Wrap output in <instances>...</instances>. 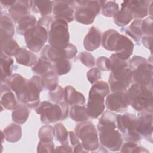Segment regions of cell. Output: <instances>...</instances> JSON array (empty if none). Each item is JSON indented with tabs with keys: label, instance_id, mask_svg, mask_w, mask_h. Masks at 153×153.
Masks as SVG:
<instances>
[{
	"label": "cell",
	"instance_id": "6da1fadb",
	"mask_svg": "<svg viewBox=\"0 0 153 153\" xmlns=\"http://www.w3.org/2000/svg\"><path fill=\"white\" fill-rule=\"evenodd\" d=\"M117 114L106 111L103 113L97 125L100 145L111 151H120L123 143L121 133L117 129Z\"/></svg>",
	"mask_w": 153,
	"mask_h": 153
},
{
	"label": "cell",
	"instance_id": "7a4b0ae2",
	"mask_svg": "<svg viewBox=\"0 0 153 153\" xmlns=\"http://www.w3.org/2000/svg\"><path fill=\"white\" fill-rule=\"evenodd\" d=\"M125 94L129 105L138 112L152 113V88L133 83Z\"/></svg>",
	"mask_w": 153,
	"mask_h": 153
},
{
	"label": "cell",
	"instance_id": "3957f363",
	"mask_svg": "<svg viewBox=\"0 0 153 153\" xmlns=\"http://www.w3.org/2000/svg\"><path fill=\"white\" fill-rule=\"evenodd\" d=\"M42 123L50 124L66 119L69 112V105L65 101L53 104L48 101H42L35 108Z\"/></svg>",
	"mask_w": 153,
	"mask_h": 153
},
{
	"label": "cell",
	"instance_id": "277c9868",
	"mask_svg": "<svg viewBox=\"0 0 153 153\" xmlns=\"http://www.w3.org/2000/svg\"><path fill=\"white\" fill-rule=\"evenodd\" d=\"M105 2L106 1H72V7L75 8L74 19L83 25L93 23Z\"/></svg>",
	"mask_w": 153,
	"mask_h": 153
},
{
	"label": "cell",
	"instance_id": "5b68a950",
	"mask_svg": "<svg viewBox=\"0 0 153 153\" xmlns=\"http://www.w3.org/2000/svg\"><path fill=\"white\" fill-rule=\"evenodd\" d=\"M117 127L126 141L139 142L142 136L138 130L137 117L131 113L117 115Z\"/></svg>",
	"mask_w": 153,
	"mask_h": 153
},
{
	"label": "cell",
	"instance_id": "8992f818",
	"mask_svg": "<svg viewBox=\"0 0 153 153\" xmlns=\"http://www.w3.org/2000/svg\"><path fill=\"white\" fill-rule=\"evenodd\" d=\"M75 132L83 147L88 151L97 152L100 148L97 130L93 123L89 121L81 122L75 128Z\"/></svg>",
	"mask_w": 153,
	"mask_h": 153
},
{
	"label": "cell",
	"instance_id": "52a82bcc",
	"mask_svg": "<svg viewBox=\"0 0 153 153\" xmlns=\"http://www.w3.org/2000/svg\"><path fill=\"white\" fill-rule=\"evenodd\" d=\"M48 41L50 45L60 48H64L69 44L68 23L54 18L48 32Z\"/></svg>",
	"mask_w": 153,
	"mask_h": 153
},
{
	"label": "cell",
	"instance_id": "ba28073f",
	"mask_svg": "<svg viewBox=\"0 0 153 153\" xmlns=\"http://www.w3.org/2000/svg\"><path fill=\"white\" fill-rule=\"evenodd\" d=\"M42 90L41 76L33 75L28 80L26 88L19 102L29 108H36L40 103L39 94Z\"/></svg>",
	"mask_w": 153,
	"mask_h": 153
},
{
	"label": "cell",
	"instance_id": "9c48e42d",
	"mask_svg": "<svg viewBox=\"0 0 153 153\" xmlns=\"http://www.w3.org/2000/svg\"><path fill=\"white\" fill-rule=\"evenodd\" d=\"M24 38L27 48L33 53H38L48 40V31L36 25L25 33Z\"/></svg>",
	"mask_w": 153,
	"mask_h": 153
},
{
	"label": "cell",
	"instance_id": "30bf717a",
	"mask_svg": "<svg viewBox=\"0 0 153 153\" xmlns=\"http://www.w3.org/2000/svg\"><path fill=\"white\" fill-rule=\"evenodd\" d=\"M132 82V71L129 67L111 72L109 77L112 92H125Z\"/></svg>",
	"mask_w": 153,
	"mask_h": 153
},
{
	"label": "cell",
	"instance_id": "8fae6325",
	"mask_svg": "<svg viewBox=\"0 0 153 153\" xmlns=\"http://www.w3.org/2000/svg\"><path fill=\"white\" fill-rule=\"evenodd\" d=\"M105 101L107 109L112 112H124L129 106L125 92H112L107 96Z\"/></svg>",
	"mask_w": 153,
	"mask_h": 153
},
{
	"label": "cell",
	"instance_id": "7c38bea8",
	"mask_svg": "<svg viewBox=\"0 0 153 153\" xmlns=\"http://www.w3.org/2000/svg\"><path fill=\"white\" fill-rule=\"evenodd\" d=\"M74 8L72 7V1H53V13L54 19L63 20L70 23L74 20Z\"/></svg>",
	"mask_w": 153,
	"mask_h": 153
},
{
	"label": "cell",
	"instance_id": "4fadbf2b",
	"mask_svg": "<svg viewBox=\"0 0 153 153\" xmlns=\"http://www.w3.org/2000/svg\"><path fill=\"white\" fill-rule=\"evenodd\" d=\"M132 81L140 85L152 86V65L147 62L132 71Z\"/></svg>",
	"mask_w": 153,
	"mask_h": 153
},
{
	"label": "cell",
	"instance_id": "5bb4252c",
	"mask_svg": "<svg viewBox=\"0 0 153 153\" xmlns=\"http://www.w3.org/2000/svg\"><path fill=\"white\" fill-rule=\"evenodd\" d=\"M152 2L142 0L124 1L121 6L127 8L131 13L133 18L141 19L148 14L149 7Z\"/></svg>",
	"mask_w": 153,
	"mask_h": 153
},
{
	"label": "cell",
	"instance_id": "9a60e30c",
	"mask_svg": "<svg viewBox=\"0 0 153 153\" xmlns=\"http://www.w3.org/2000/svg\"><path fill=\"white\" fill-rule=\"evenodd\" d=\"M138 130L142 137L152 143V113L141 112L138 114Z\"/></svg>",
	"mask_w": 153,
	"mask_h": 153
},
{
	"label": "cell",
	"instance_id": "2e32d148",
	"mask_svg": "<svg viewBox=\"0 0 153 153\" xmlns=\"http://www.w3.org/2000/svg\"><path fill=\"white\" fill-rule=\"evenodd\" d=\"M86 108L89 118H97L105 110V97L97 94H88Z\"/></svg>",
	"mask_w": 153,
	"mask_h": 153
},
{
	"label": "cell",
	"instance_id": "e0dca14e",
	"mask_svg": "<svg viewBox=\"0 0 153 153\" xmlns=\"http://www.w3.org/2000/svg\"><path fill=\"white\" fill-rule=\"evenodd\" d=\"M134 44L132 41L124 35L120 34L114 48L115 54L124 60H128L133 54Z\"/></svg>",
	"mask_w": 153,
	"mask_h": 153
},
{
	"label": "cell",
	"instance_id": "ac0fdd59",
	"mask_svg": "<svg viewBox=\"0 0 153 153\" xmlns=\"http://www.w3.org/2000/svg\"><path fill=\"white\" fill-rule=\"evenodd\" d=\"M32 7V1L19 0L8 9L10 18L15 23H17L22 17L29 14Z\"/></svg>",
	"mask_w": 153,
	"mask_h": 153
},
{
	"label": "cell",
	"instance_id": "d6986e66",
	"mask_svg": "<svg viewBox=\"0 0 153 153\" xmlns=\"http://www.w3.org/2000/svg\"><path fill=\"white\" fill-rule=\"evenodd\" d=\"M5 81L1 84V105L7 110H14L18 106L17 97Z\"/></svg>",
	"mask_w": 153,
	"mask_h": 153
},
{
	"label": "cell",
	"instance_id": "ffe728a7",
	"mask_svg": "<svg viewBox=\"0 0 153 153\" xmlns=\"http://www.w3.org/2000/svg\"><path fill=\"white\" fill-rule=\"evenodd\" d=\"M4 81L15 93L17 99L19 102L26 88L28 80L19 74H14Z\"/></svg>",
	"mask_w": 153,
	"mask_h": 153
},
{
	"label": "cell",
	"instance_id": "44dd1931",
	"mask_svg": "<svg viewBox=\"0 0 153 153\" xmlns=\"http://www.w3.org/2000/svg\"><path fill=\"white\" fill-rule=\"evenodd\" d=\"M101 41L102 33L96 27L92 26L84 37L83 45L86 50L93 51L99 47Z\"/></svg>",
	"mask_w": 153,
	"mask_h": 153
},
{
	"label": "cell",
	"instance_id": "7402d4cb",
	"mask_svg": "<svg viewBox=\"0 0 153 153\" xmlns=\"http://www.w3.org/2000/svg\"><path fill=\"white\" fill-rule=\"evenodd\" d=\"M41 57L44 58L51 63L61 59H66L65 47L60 48L52 46L50 44L45 45L41 51Z\"/></svg>",
	"mask_w": 153,
	"mask_h": 153
},
{
	"label": "cell",
	"instance_id": "603a6c76",
	"mask_svg": "<svg viewBox=\"0 0 153 153\" xmlns=\"http://www.w3.org/2000/svg\"><path fill=\"white\" fill-rule=\"evenodd\" d=\"M1 51L8 56H15L20 47L13 37L0 31Z\"/></svg>",
	"mask_w": 153,
	"mask_h": 153
},
{
	"label": "cell",
	"instance_id": "cb8c5ba5",
	"mask_svg": "<svg viewBox=\"0 0 153 153\" xmlns=\"http://www.w3.org/2000/svg\"><path fill=\"white\" fill-rule=\"evenodd\" d=\"M64 100L71 106L83 105L85 99L83 94L77 91L72 86L68 85L64 88Z\"/></svg>",
	"mask_w": 153,
	"mask_h": 153
},
{
	"label": "cell",
	"instance_id": "d4e9b609",
	"mask_svg": "<svg viewBox=\"0 0 153 153\" xmlns=\"http://www.w3.org/2000/svg\"><path fill=\"white\" fill-rule=\"evenodd\" d=\"M14 57L17 63L26 66H33L38 62L36 55L25 47H20Z\"/></svg>",
	"mask_w": 153,
	"mask_h": 153
},
{
	"label": "cell",
	"instance_id": "484cf974",
	"mask_svg": "<svg viewBox=\"0 0 153 153\" xmlns=\"http://www.w3.org/2000/svg\"><path fill=\"white\" fill-rule=\"evenodd\" d=\"M1 133L7 142L15 143L20 140L22 137V127L17 123H11L7 126L1 131Z\"/></svg>",
	"mask_w": 153,
	"mask_h": 153
},
{
	"label": "cell",
	"instance_id": "4316f807",
	"mask_svg": "<svg viewBox=\"0 0 153 153\" xmlns=\"http://www.w3.org/2000/svg\"><path fill=\"white\" fill-rule=\"evenodd\" d=\"M120 35V33L114 29H109L103 32L101 41L103 48L109 51H114Z\"/></svg>",
	"mask_w": 153,
	"mask_h": 153
},
{
	"label": "cell",
	"instance_id": "83f0119b",
	"mask_svg": "<svg viewBox=\"0 0 153 153\" xmlns=\"http://www.w3.org/2000/svg\"><path fill=\"white\" fill-rule=\"evenodd\" d=\"M142 20L135 19L130 24L129 26L126 28H123L121 29L125 33L132 38L134 41L139 45H140V39L143 36V33L141 29Z\"/></svg>",
	"mask_w": 153,
	"mask_h": 153
},
{
	"label": "cell",
	"instance_id": "f1b7e54d",
	"mask_svg": "<svg viewBox=\"0 0 153 153\" xmlns=\"http://www.w3.org/2000/svg\"><path fill=\"white\" fill-rule=\"evenodd\" d=\"M0 59L1 81H3L11 75L13 66L14 65V60L11 57L7 56L2 51L1 52Z\"/></svg>",
	"mask_w": 153,
	"mask_h": 153
},
{
	"label": "cell",
	"instance_id": "f546056e",
	"mask_svg": "<svg viewBox=\"0 0 153 153\" xmlns=\"http://www.w3.org/2000/svg\"><path fill=\"white\" fill-rule=\"evenodd\" d=\"M37 24V20L33 15H27L22 17L18 22L17 26V32L19 35H25V33L33 28Z\"/></svg>",
	"mask_w": 153,
	"mask_h": 153
},
{
	"label": "cell",
	"instance_id": "4dcf8cb0",
	"mask_svg": "<svg viewBox=\"0 0 153 153\" xmlns=\"http://www.w3.org/2000/svg\"><path fill=\"white\" fill-rule=\"evenodd\" d=\"M41 78L43 88L51 91L54 90L58 86V75L52 70H50L41 75Z\"/></svg>",
	"mask_w": 153,
	"mask_h": 153
},
{
	"label": "cell",
	"instance_id": "1f68e13d",
	"mask_svg": "<svg viewBox=\"0 0 153 153\" xmlns=\"http://www.w3.org/2000/svg\"><path fill=\"white\" fill-rule=\"evenodd\" d=\"M53 1H32V11L39 13L42 16H48L53 11Z\"/></svg>",
	"mask_w": 153,
	"mask_h": 153
},
{
	"label": "cell",
	"instance_id": "d6a6232c",
	"mask_svg": "<svg viewBox=\"0 0 153 153\" xmlns=\"http://www.w3.org/2000/svg\"><path fill=\"white\" fill-rule=\"evenodd\" d=\"M29 116L28 107L23 103L18 104L17 107L12 112L13 121L18 124H24Z\"/></svg>",
	"mask_w": 153,
	"mask_h": 153
},
{
	"label": "cell",
	"instance_id": "836d02e7",
	"mask_svg": "<svg viewBox=\"0 0 153 153\" xmlns=\"http://www.w3.org/2000/svg\"><path fill=\"white\" fill-rule=\"evenodd\" d=\"M69 115L72 120L76 122H83L88 121L89 117L87 108L83 105L71 106L69 110Z\"/></svg>",
	"mask_w": 153,
	"mask_h": 153
},
{
	"label": "cell",
	"instance_id": "e575fe53",
	"mask_svg": "<svg viewBox=\"0 0 153 153\" xmlns=\"http://www.w3.org/2000/svg\"><path fill=\"white\" fill-rule=\"evenodd\" d=\"M113 17L114 23L120 27L126 26L133 19L131 13L124 7H121Z\"/></svg>",
	"mask_w": 153,
	"mask_h": 153
},
{
	"label": "cell",
	"instance_id": "d590c367",
	"mask_svg": "<svg viewBox=\"0 0 153 153\" xmlns=\"http://www.w3.org/2000/svg\"><path fill=\"white\" fill-rule=\"evenodd\" d=\"M0 31L9 35L12 37L15 33L14 25L13 20L6 14H3L2 11H1Z\"/></svg>",
	"mask_w": 153,
	"mask_h": 153
},
{
	"label": "cell",
	"instance_id": "8d00e7d4",
	"mask_svg": "<svg viewBox=\"0 0 153 153\" xmlns=\"http://www.w3.org/2000/svg\"><path fill=\"white\" fill-rule=\"evenodd\" d=\"M71 69V63L68 59H61L52 63L51 69L58 76L68 74Z\"/></svg>",
	"mask_w": 153,
	"mask_h": 153
},
{
	"label": "cell",
	"instance_id": "74e56055",
	"mask_svg": "<svg viewBox=\"0 0 153 153\" xmlns=\"http://www.w3.org/2000/svg\"><path fill=\"white\" fill-rule=\"evenodd\" d=\"M52 63L49 60L40 57L37 63L32 67V71L37 75H42L51 69Z\"/></svg>",
	"mask_w": 153,
	"mask_h": 153
},
{
	"label": "cell",
	"instance_id": "f35d334b",
	"mask_svg": "<svg viewBox=\"0 0 153 153\" xmlns=\"http://www.w3.org/2000/svg\"><path fill=\"white\" fill-rule=\"evenodd\" d=\"M109 93L110 88L108 83L103 81H99L93 84L90 89L88 94H97L105 97Z\"/></svg>",
	"mask_w": 153,
	"mask_h": 153
},
{
	"label": "cell",
	"instance_id": "ab89813d",
	"mask_svg": "<svg viewBox=\"0 0 153 153\" xmlns=\"http://www.w3.org/2000/svg\"><path fill=\"white\" fill-rule=\"evenodd\" d=\"M54 136L56 140L61 144H63L68 142L69 132L66 129L65 127L62 123H57L53 126Z\"/></svg>",
	"mask_w": 153,
	"mask_h": 153
},
{
	"label": "cell",
	"instance_id": "60d3db41",
	"mask_svg": "<svg viewBox=\"0 0 153 153\" xmlns=\"http://www.w3.org/2000/svg\"><path fill=\"white\" fill-rule=\"evenodd\" d=\"M38 137L39 140L43 142L53 141V127L49 124H45L42 126L38 131Z\"/></svg>",
	"mask_w": 153,
	"mask_h": 153
},
{
	"label": "cell",
	"instance_id": "b9f144b4",
	"mask_svg": "<svg viewBox=\"0 0 153 153\" xmlns=\"http://www.w3.org/2000/svg\"><path fill=\"white\" fill-rule=\"evenodd\" d=\"M119 11L118 4L113 1H106L102 7V14L108 17H112Z\"/></svg>",
	"mask_w": 153,
	"mask_h": 153
},
{
	"label": "cell",
	"instance_id": "7bdbcfd3",
	"mask_svg": "<svg viewBox=\"0 0 153 153\" xmlns=\"http://www.w3.org/2000/svg\"><path fill=\"white\" fill-rule=\"evenodd\" d=\"M121 152H149V151L146 149L145 148L142 147L138 145L137 143L132 142H127L123 143L120 149Z\"/></svg>",
	"mask_w": 153,
	"mask_h": 153
},
{
	"label": "cell",
	"instance_id": "ee69618b",
	"mask_svg": "<svg viewBox=\"0 0 153 153\" xmlns=\"http://www.w3.org/2000/svg\"><path fill=\"white\" fill-rule=\"evenodd\" d=\"M110 71L114 72L118 69L128 67V62L118 57L115 54H112L110 58Z\"/></svg>",
	"mask_w": 153,
	"mask_h": 153
},
{
	"label": "cell",
	"instance_id": "f6af8a7d",
	"mask_svg": "<svg viewBox=\"0 0 153 153\" xmlns=\"http://www.w3.org/2000/svg\"><path fill=\"white\" fill-rule=\"evenodd\" d=\"M48 96L50 100L53 103H59L64 100V89L61 86L58 85L54 90L49 91Z\"/></svg>",
	"mask_w": 153,
	"mask_h": 153
},
{
	"label": "cell",
	"instance_id": "bcb514c9",
	"mask_svg": "<svg viewBox=\"0 0 153 153\" xmlns=\"http://www.w3.org/2000/svg\"><path fill=\"white\" fill-rule=\"evenodd\" d=\"M78 59L81 62L88 68L94 67L96 65V61L94 56L89 52L82 51L78 55Z\"/></svg>",
	"mask_w": 153,
	"mask_h": 153
},
{
	"label": "cell",
	"instance_id": "7dc6e473",
	"mask_svg": "<svg viewBox=\"0 0 153 153\" xmlns=\"http://www.w3.org/2000/svg\"><path fill=\"white\" fill-rule=\"evenodd\" d=\"M152 22L153 19L152 16L142 20L141 29L143 35L152 36Z\"/></svg>",
	"mask_w": 153,
	"mask_h": 153
},
{
	"label": "cell",
	"instance_id": "c3c4849f",
	"mask_svg": "<svg viewBox=\"0 0 153 153\" xmlns=\"http://www.w3.org/2000/svg\"><path fill=\"white\" fill-rule=\"evenodd\" d=\"M54 149L53 141L43 142L39 140L37 145L38 152H54Z\"/></svg>",
	"mask_w": 153,
	"mask_h": 153
},
{
	"label": "cell",
	"instance_id": "681fc988",
	"mask_svg": "<svg viewBox=\"0 0 153 153\" xmlns=\"http://www.w3.org/2000/svg\"><path fill=\"white\" fill-rule=\"evenodd\" d=\"M87 78L90 84H94L101 78V71L98 68H93L87 73Z\"/></svg>",
	"mask_w": 153,
	"mask_h": 153
},
{
	"label": "cell",
	"instance_id": "f907efd6",
	"mask_svg": "<svg viewBox=\"0 0 153 153\" xmlns=\"http://www.w3.org/2000/svg\"><path fill=\"white\" fill-rule=\"evenodd\" d=\"M96 64L97 67L102 71H110V60L109 59L105 56H100L96 59Z\"/></svg>",
	"mask_w": 153,
	"mask_h": 153
},
{
	"label": "cell",
	"instance_id": "816d5d0a",
	"mask_svg": "<svg viewBox=\"0 0 153 153\" xmlns=\"http://www.w3.org/2000/svg\"><path fill=\"white\" fill-rule=\"evenodd\" d=\"M128 62V67L132 71L141 64L147 62V60L146 59L141 56H134L131 59H130Z\"/></svg>",
	"mask_w": 153,
	"mask_h": 153
},
{
	"label": "cell",
	"instance_id": "f5cc1de1",
	"mask_svg": "<svg viewBox=\"0 0 153 153\" xmlns=\"http://www.w3.org/2000/svg\"><path fill=\"white\" fill-rule=\"evenodd\" d=\"M53 20H54V18H53L50 16H42L39 19L38 21H37L36 25L45 28L48 32V30L50 29V27L51 26V25Z\"/></svg>",
	"mask_w": 153,
	"mask_h": 153
},
{
	"label": "cell",
	"instance_id": "db71d44e",
	"mask_svg": "<svg viewBox=\"0 0 153 153\" xmlns=\"http://www.w3.org/2000/svg\"><path fill=\"white\" fill-rule=\"evenodd\" d=\"M65 49L66 54V59L68 60L74 58L77 53L76 47L72 44H70V43L68 44L65 47Z\"/></svg>",
	"mask_w": 153,
	"mask_h": 153
},
{
	"label": "cell",
	"instance_id": "11a10c76",
	"mask_svg": "<svg viewBox=\"0 0 153 153\" xmlns=\"http://www.w3.org/2000/svg\"><path fill=\"white\" fill-rule=\"evenodd\" d=\"M72 147L69 144V142L57 146L54 149V152H72Z\"/></svg>",
	"mask_w": 153,
	"mask_h": 153
},
{
	"label": "cell",
	"instance_id": "9f6ffc18",
	"mask_svg": "<svg viewBox=\"0 0 153 153\" xmlns=\"http://www.w3.org/2000/svg\"><path fill=\"white\" fill-rule=\"evenodd\" d=\"M69 140L71 143V146L72 147V149L76 145L81 143L79 139L74 131H69Z\"/></svg>",
	"mask_w": 153,
	"mask_h": 153
},
{
	"label": "cell",
	"instance_id": "6f0895ef",
	"mask_svg": "<svg viewBox=\"0 0 153 153\" xmlns=\"http://www.w3.org/2000/svg\"><path fill=\"white\" fill-rule=\"evenodd\" d=\"M141 39H142V42L143 45L146 48L149 49L151 51V42L152 39V36L143 35Z\"/></svg>",
	"mask_w": 153,
	"mask_h": 153
},
{
	"label": "cell",
	"instance_id": "680465c9",
	"mask_svg": "<svg viewBox=\"0 0 153 153\" xmlns=\"http://www.w3.org/2000/svg\"><path fill=\"white\" fill-rule=\"evenodd\" d=\"M16 1H11V0H4L1 1V4L2 5V6H3L5 8H10L11 7H12L15 3H16Z\"/></svg>",
	"mask_w": 153,
	"mask_h": 153
}]
</instances>
